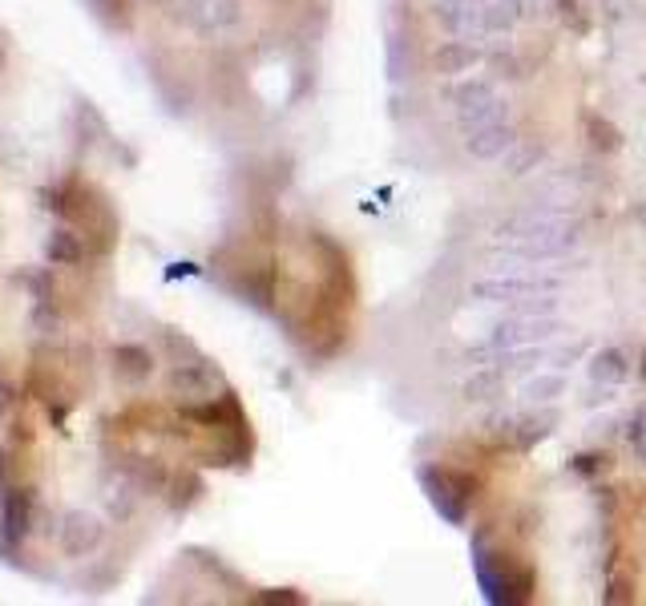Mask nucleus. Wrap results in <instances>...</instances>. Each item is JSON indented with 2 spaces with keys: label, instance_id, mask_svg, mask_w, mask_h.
I'll return each mask as SVG.
<instances>
[{
  "label": "nucleus",
  "instance_id": "nucleus-1",
  "mask_svg": "<svg viewBox=\"0 0 646 606\" xmlns=\"http://www.w3.org/2000/svg\"><path fill=\"white\" fill-rule=\"evenodd\" d=\"M105 542V522L93 510H65L57 522V546L65 558H89Z\"/></svg>",
  "mask_w": 646,
  "mask_h": 606
},
{
  "label": "nucleus",
  "instance_id": "nucleus-2",
  "mask_svg": "<svg viewBox=\"0 0 646 606\" xmlns=\"http://www.w3.org/2000/svg\"><path fill=\"white\" fill-rule=\"evenodd\" d=\"M170 388H174V396H182V400H206V396H214V392L223 388V376H219V368H210L206 360L174 364Z\"/></svg>",
  "mask_w": 646,
  "mask_h": 606
},
{
  "label": "nucleus",
  "instance_id": "nucleus-3",
  "mask_svg": "<svg viewBox=\"0 0 646 606\" xmlns=\"http://www.w3.org/2000/svg\"><path fill=\"white\" fill-rule=\"evenodd\" d=\"M420 481H424V493H428V501L437 505V510L449 518V522H461L465 518V501H461V477H453V473H445V469H420Z\"/></svg>",
  "mask_w": 646,
  "mask_h": 606
},
{
  "label": "nucleus",
  "instance_id": "nucleus-4",
  "mask_svg": "<svg viewBox=\"0 0 646 606\" xmlns=\"http://www.w3.org/2000/svg\"><path fill=\"white\" fill-rule=\"evenodd\" d=\"M29 530H33V493L9 489L5 501H0V534H5V542L17 546Z\"/></svg>",
  "mask_w": 646,
  "mask_h": 606
},
{
  "label": "nucleus",
  "instance_id": "nucleus-5",
  "mask_svg": "<svg viewBox=\"0 0 646 606\" xmlns=\"http://www.w3.org/2000/svg\"><path fill=\"white\" fill-rule=\"evenodd\" d=\"M114 372H118L126 384H142V380H150V372H154V356H150L142 344H122V348L114 352Z\"/></svg>",
  "mask_w": 646,
  "mask_h": 606
},
{
  "label": "nucleus",
  "instance_id": "nucleus-6",
  "mask_svg": "<svg viewBox=\"0 0 646 606\" xmlns=\"http://www.w3.org/2000/svg\"><path fill=\"white\" fill-rule=\"evenodd\" d=\"M513 146V130L505 126V122H493V126H481L473 138H469V154L473 158H481V162H489V158H497V154H505Z\"/></svg>",
  "mask_w": 646,
  "mask_h": 606
},
{
  "label": "nucleus",
  "instance_id": "nucleus-7",
  "mask_svg": "<svg viewBox=\"0 0 646 606\" xmlns=\"http://www.w3.org/2000/svg\"><path fill=\"white\" fill-rule=\"evenodd\" d=\"M550 287H554L550 279H509V283H481L477 295H493V299L517 295V299H525V295H542V291H550Z\"/></svg>",
  "mask_w": 646,
  "mask_h": 606
},
{
  "label": "nucleus",
  "instance_id": "nucleus-8",
  "mask_svg": "<svg viewBox=\"0 0 646 606\" xmlns=\"http://www.w3.org/2000/svg\"><path fill=\"white\" fill-rule=\"evenodd\" d=\"M622 376H626V360H622V352H614V348H606V352H598L594 360H590V380L594 384H622Z\"/></svg>",
  "mask_w": 646,
  "mask_h": 606
},
{
  "label": "nucleus",
  "instance_id": "nucleus-9",
  "mask_svg": "<svg viewBox=\"0 0 646 606\" xmlns=\"http://www.w3.org/2000/svg\"><path fill=\"white\" fill-rule=\"evenodd\" d=\"M477 61V53L469 49V45H461V41H449L437 57H433V69L437 73H445V77H453V73H461V69H469Z\"/></svg>",
  "mask_w": 646,
  "mask_h": 606
},
{
  "label": "nucleus",
  "instance_id": "nucleus-10",
  "mask_svg": "<svg viewBox=\"0 0 646 606\" xmlns=\"http://www.w3.org/2000/svg\"><path fill=\"white\" fill-rule=\"evenodd\" d=\"M45 255H49V263H65V267H73V263H81L85 247H81V239H77L73 231H57V235H49Z\"/></svg>",
  "mask_w": 646,
  "mask_h": 606
},
{
  "label": "nucleus",
  "instance_id": "nucleus-11",
  "mask_svg": "<svg viewBox=\"0 0 646 606\" xmlns=\"http://www.w3.org/2000/svg\"><path fill=\"white\" fill-rule=\"evenodd\" d=\"M493 122H505V110L497 97H485L477 106H465L461 114V130H481V126H493Z\"/></svg>",
  "mask_w": 646,
  "mask_h": 606
},
{
  "label": "nucleus",
  "instance_id": "nucleus-12",
  "mask_svg": "<svg viewBox=\"0 0 646 606\" xmlns=\"http://www.w3.org/2000/svg\"><path fill=\"white\" fill-rule=\"evenodd\" d=\"M566 392V380L562 376H537V380H525L521 384V396L525 400H554Z\"/></svg>",
  "mask_w": 646,
  "mask_h": 606
},
{
  "label": "nucleus",
  "instance_id": "nucleus-13",
  "mask_svg": "<svg viewBox=\"0 0 646 606\" xmlns=\"http://www.w3.org/2000/svg\"><path fill=\"white\" fill-rule=\"evenodd\" d=\"M497 388H501V376H497L493 368L465 380V396H469V400H489V396H497Z\"/></svg>",
  "mask_w": 646,
  "mask_h": 606
},
{
  "label": "nucleus",
  "instance_id": "nucleus-14",
  "mask_svg": "<svg viewBox=\"0 0 646 606\" xmlns=\"http://www.w3.org/2000/svg\"><path fill=\"white\" fill-rule=\"evenodd\" d=\"M162 344H166V352H170V364H194V360H202L198 348H194L186 336H178V332H166Z\"/></svg>",
  "mask_w": 646,
  "mask_h": 606
},
{
  "label": "nucleus",
  "instance_id": "nucleus-15",
  "mask_svg": "<svg viewBox=\"0 0 646 606\" xmlns=\"http://www.w3.org/2000/svg\"><path fill=\"white\" fill-rule=\"evenodd\" d=\"M626 445L634 449L638 461H646V409H638V413L630 417V425H626Z\"/></svg>",
  "mask_w": 646,
  "mask_h": 606
},
{
  "label": "nucleus",
  "instance_id": "nucleus-16",
  "mask_svg": "<svg viewBox=\"0 0 646 606\" xmlns=\"http://www.w3.org/2000/svg\"><path fill=\"white\" fill-rule=\"evenodd\" d=\"M198 493H202V481H198L194 473H182V477H178V485H174L170 505H174V510H186L190 501H198Z\"/></svg>",
  "mask_w": 646,
  "mask_h": 606
},
{
  "label": "nucleus",
  "instance_id": "nucleus-17",
  "mask_svg": "<svg viewBox=\"0 0 646 606\" xmlns=\"http://www.w3.org/2000/svg\"><path fill=\"white\" fill-rule=\"evenodd\" d=\"M485 21H489L493 29H509V25L517 21V0H489Z\"/></svg>",
  "mask_w": 646,
  "mask_h": 606
},
{
  "label": "nucleus",
  "instance_id": "nucleus-18",
  "mask_svg": "<svg viewBox=\"0 0 646 606\" xmlns=\"http://www.w3.org/2000/svg\"><path fill=\"white\" fill-rule=\"evenodd\" d=\"M590 130H594V146H598L602 154H610V150L618 146V130H614L606 118H590Z\"/></svg>",
  "mask_w": 646,
  "mask_h": 606
},
{
  "label": "nucleus",
  "instance_id": "nucleus-19",
  "mask_svg": "<svg viewBox=\"0 0 646 606\" xmlns=\"http://www.w3.org/2000/svg\"><path fill=\"white\" fill-rule=\"evenodd\" d=\"M485 97H493V89H489L485 81H465V85L457 89V101H461V106H469V101H485Z\"/></svg>",
  "mask_w": 646,
  "mask_h": 606
},
{
  "label": "nucleus",
  "instance_id": "nucleus-20",
  "mask_svg": "<svg viewBox=\"0 0 646 606\" xmlns=\"http://www.w3.org/2000/svg\"><path fill=\"white\" fill-rule=\"evenodd\" d=\"M489 69H497L501 77H517V61H513L509 53H493V57H489Z\"/></svg>",
  "mask_w": 646,
  "mask_h": 606
},
{
  "label": "nucleus",
  "instance_id": "nucleus-21",
  "mask_svg": "<svg viewBox=\"0 0 646 606\" xmlns=\"http://www.w3.org/2000/svg\"><path fill=\"white\" fill-rule=\"evenodd\" d=\"M537 158H542V146H533V150H521V154H517V158L509 162V170H513V174H521V170H529V166H533Z\"/></svg>",
  "mask_w": 646,
  "mask_h": 606
},
{
  "label": "nucleus",
  "instance_id": "nucleus-22",
  "mask_svg": "<svg viewBox=\"0 0 646 606\" xmlns=\"http://www.w3.org/2000/svg\"><path fill=\"white\" fill-rule=\"evenodd\" d=\"M9 413H13V388H9V384H0V425L9 421Z\"/></svg>",
  "mask_w": 646,
  "mask_h": 606
},
{
  "label": "nucleus",
  "instance_id": "nucleus-23",
  "mask_svg": "<svg viewBox=\"0 0 646 606\" xmlns=\"http://www.w3.org/2000/svg\"><path fill=\"white\" fill-rule=\"evenodd\" d=\"M578 469L582 473H598L602 469V457H578Z\"/></svg>",
  "mask_w": 646,
  "mask_h": 606
},
{
  "label": "nucleus",
  "instance_id": "nucleus-24",
  "mask_svg": "<svg viewBox=\"0 0 646 606\" xmlns=\"http://www.w3.org/2000/svg\"><path fill=\"white\" fill-rule=\"evenodd\" d=\"M0 493H9V457L0 453Z\"/></svg>",
  "mask_w": 646,
  "mask_h": 606
},
{
  "label": "nucleus",
  "instance_id": "nucleus-25",
  "mask_svg": "<svg viewBox=\"0 0 646 606\" xmlns=\"http://www.w3.org/2000/svg\"><path fill=\"white\" fill-rule=\"evenodd\" d=\"M263 602H299V594H263Z\"/></svg>",
  "mask_w": 646,
  "mask_h": 606
},
{
  "label": "nucleus",
  "instance_id": "nucleus-26",
  "mask_svg": "<svg viewBox=\"0 0 646 606\" xmlns=\"http://www.w3.org/2000/svg\"><path fill=\"white\" fill-rule=\"evenodd\" d=\"M642 219H646V211H642Z\"/></svg>",
  "mask_w": 646,
  "mask_h": 606
}]
</instances>
